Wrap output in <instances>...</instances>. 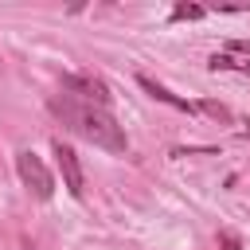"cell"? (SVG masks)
Listing matches in <instances>:
<instances>
[{
	"label": "cell",
	"instance_id": "cell-1",
	"mask_svg": "<svg viewBox=\"0 0 250 250\" xmlns=\"http://www.w3.org/2000/svg\"><path fill=\"white\" fill-rule=\"evenodd\" d=\"M47 109L82 141H90L94 148H105V152H125L129 141H125V129L117 125V117L102 105H86L70 94H51Z\"/></svg>",
	"mask_w": 250,
	"mask_h": 250
},
{
	"label": "cell",
	"instance_id": "cell-2",
	"mask_svg": "<svg viewBox=\"0 0 250 250\" xmlns=\"http://www.w3.org/2000/svg\"><path fill=\"white\" fill-rule=\"evenodd\" d=\"M16 172H20L23 188H27L35 199H51V195H55V176H51V168H47L31 148H23V152L16 156Z\"/></svg>",
	"mask_w": 250,
	"mask_h": 250
},
{
	"label": "cell",
	"instance_id": "cell-3",
	"mask_svg": "<svg viewBox=\"0 0 250 250\" xmlns=\"http://www.w3.org/2000/svg\"><path fill=\"white\" fill-rule=\"evenodd\" d=\"M62 94H70L86 105H102V109H109V102H113L109 86L94 74H62Z\"/></svg>",
	"mask_w": 250,
	"mask_h": 250
},
{
	"label": "cell",
	"instance_id": "cell-4",
	"mask_svg": "<svg viewBox=\"0 0 250 250\" xmlns=\"http://www.w3.org/2000/svg\"><path fill=\"white\" fill-rule=\"evenodd\" d=\"M51 152H55V164H59V172H62V188H66L74 199H82L86 180H82V160H78V152H74L70 145H62V137L51 145Z\"/></svg>",
	"mask_w": 250,
	"mask_h": 250
},
{
	"label": "cell",
	"instance_id": "cell-5",
	"mask_svg": "<svg viewBox=\"0 0 250 250\" xmlns=\"http://www.w3.org/2000/svg\"><path fill=\"white\" fill-rule=\"evenodd\" d=\"M137 86L145 90V94H152L156 102H164V105H172V109H184V113H195V102H188V98H180V94H172L168 86H160L156 78H148V74H137Z\"/></svg>",
	"mask_w": 250,
	"mask_h": 250
},
{
	"label": "cell",
	"instance_id": "cell-6",
	"mask_svg": "<svg viewBox=\"0 0 250 250\" xmlns=\"http://www.w3.org/2000/svg\"><path fill=\"white\" fill-rule=\"evenodd\" d=\"M211 70H242V74H250V66L246 62H238L234 55H211V62H207Z\"/></svg>",
	"mask_w": 250,
	"mask_h": 250
},
{
	"label": "cell",
	"instance_id": "cell-7",
	"mask_svg": "<svg viewBox=\"0 0 250 250\" xmlns=\"http://www.w3.org/2000/svg\"><path fill=\"white\" fill-rule=\"evenodd\" d=\"M207 16V8H199V4H176L172 8V23H180V20H203Z\"/></svg>",
	"mask_w": 250,
	"mask_h": 250
},
{
	"label": "cell",
	"instance_id": "cell-8",
	"mask_svg": "<svg viewBox=\"0 0 250 250\" xmlns=\"http://www.w3.org/2000/svg\"><path fill=\"white\" fill-rule=\"evenodd\" d=\"M195 109H203V113H207V117H215V121H230V109H227L223 102H211V98H207V102H199Z\"/></svg>",
	"mask_w": 250,
	"mask_h": 250
},
{
	"label": "cell",
	"instance_id": "cell-9",
	"mask_svg": "<svg viewBox=\"0 0 250 250\" xmlns=\"http://www.w3.org/2000/svg\"><path fill=\"white\" fill-rule=\"evenodd\" d=\"M219 246H223V250H242L238 234H230V230H223V234H219Z\"/></svg>",
	"mask_w": 250,
	"mask_h": 250
},
{
	"label": "cell",
	"instance_id": "cell-10",
	"mask_svg": "<svg viewBox=\"0 0 250 250\" xmlns=\"http://www.w3.org/2000/svg\"><path fill=\"white\" fill-rule=\"evenodd\" d=\"M227 47H230V51H238V55H250V39H230Z\"/></svg>",
	"mask_w": 250,
	"mask_h": 250
},
{
	"label": "cell",
	"instance_id": "cell-11",
	"mask_svg": "<svg viewBox=\"0 0 250 250\" xmlns=\"http://www.w3.org/2000/svg\"><path fill=\"white\" fill-rule=\"evenodd\" d=\"M242 137H250V125H246V133H242Z\"/></svg>",
	"mask_w": 250,
	"mask_h": 250
},
{
	"label": "cell",
	"instance_id": "cell-12",
	"mask_svg": "<svg viewBox=\"0 0 250 250\" xmlns=\"http://www.w3.org/2000/svg\"><path fill=\"white\" fill-rule=\"evenodd\" d=\"M23 250H31V246H23Z\"/></svg>",
	"mask_w": 250,
	"mask_h": 250
}]
</instances>
